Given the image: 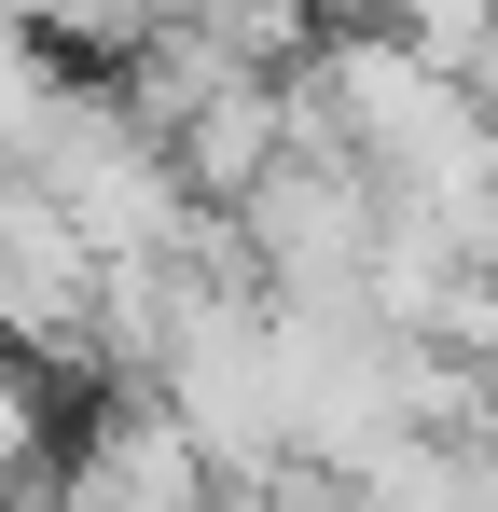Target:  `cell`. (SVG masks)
<instances>
[{
  "label": "cell",
  "mask_w": 498,
  "mask_h": 512,
  "mask_svg": "<svg viewBox=\"0 0 498 512\" xmlns=\"http://www.w3.org/2000/svg\"><path fill=\"white\" fill-rule=\"evenodd\" d=\"M222 499V471L180 443V416L166 402H111V416L83 429L70 457H42V485H28V512H208Z\"/></svg>",
  "instance_id": "obj_1"
},
{
  "label": "cell",
  "mask_w": 498,
  "mask_h": 512,
  "mask_svg": "<svg viewBox=\"0 0 498 512\" xmlns=\"http://www.w3.org/2000/svg\"><path fill=\"white\" fill-rule=\"evenodd\" d=\"M42 457H56V388L0 346V485H42Z\"/></svg>",
  "instance_id": "obj_2"
},
{
  "label": "cell",
  "mask_w": 498,
  "mask_h": 512,
  "mask_svg": "<svg viewBox=\"0 0 498 512\" xmlns=\"http://www.w3.org/2000/svg\"><path fill=\"white\" fill-rule=\"evenodd\" d=\"M208 512H346V499H332V471H305V457H249V471H222Z\"/></svg>",
  "instance_id": "obj_3"
}]
</instances>
